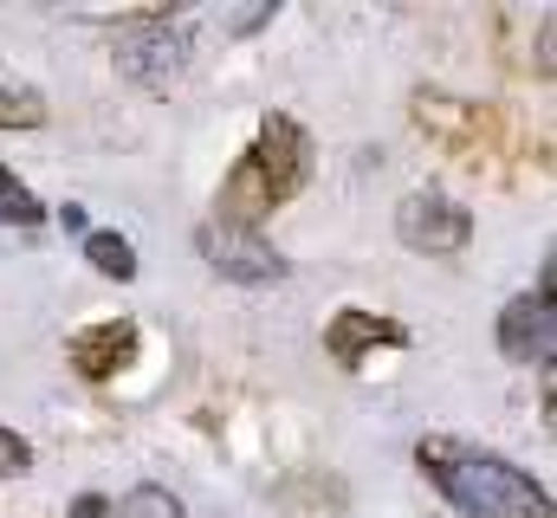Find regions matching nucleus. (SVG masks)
Returning a JSON list of instances; mask_svg holds the SVG:
<instances>
[{
    "label": "nucleus",
    "mask_w": 557,
    "mask_h": 518,
    "mask_svg": "<svg viewBox=\"0 0 557 518\" xmlns=\"http://www.w3.org/2000/svg\"><path fill=\"white\" fill-rule=\"evenodd\" d=\"M416 460L467 518H552V493L499 454H473L460 441H421Z\"/></svg>",
    "instance_id": "nucleus-1"
},
{
    "label": "nucleus",
    "mask_w": 557,
    "mask_h": 518,
    "mask_svg": "<svg viewBox=\"0 0 557 518\" xmlns=\"http://www.w3.org/2000/svg\"><path fill=\"white\" fill-rule=\"evenodd\" d=\"M247 169L267 182V195H273V201H292V195H298V182H305V169H311V143H305V130L273 111V118L260 124V143H253Z\"/></svg>",
    "instance_id": "nucleus-2"
},
{
    "label": "nucleus",
    "mask_w": 557,
    "mask_h": 518,
    "mask_svg": "<svg viewBox=\"0 0 557 518\" xmlns=\"http://www.w3.org/2000/svg\"><path fill=\"white\" fill-rule=\"evenodd\" d=\"M396 234L416 247V254H460L473 240V214L441 201V195H416L396 208Z\"/></svg>",
    "instance_id": "nucleus-3"
},
{
    "label": "nucleus",
    "mask_w": 557,
    "mask_h": 518,
    "mask_svg": "<svg viewBox=\"0 0 557 518\" xmlns=\"http://www.w3.org/2000/svg\"><path fill=\"white\" fill-rule=\"evenodd\" d=\"M117 65L137 78L143 91H169L175 72H182V39H175L162 20H143V26H131V33L117 39Z\"/></svg>",
    "instance_id": "nucleus-4"
},
{
    "label": "nucleus",
    "mask_w": 557,
    "mask_h": 518,
    "mask_svg": "<svg viewBox=\"0 0 557 518\" xmlns=\"http://www.w3.org/2000/svg\"><path fill=\"white\" fill-rule=\"evenodd\" d=\"M201 254L221 279H240V285H267V279H285V259L260 240V234H240V227H208L201 234Z\"/></svg>",
    "instance_id": "nucleus-5"
},
{
    "label": "nucleus",
    "mask_w": 557,
    "mask_h": 518,
    "mask_svg": "<svg viewBox=\"0 0 557 518\" xmlns=\"http://www.w3.org/2000/svg\"><path fill=\"white\" fill-rule=\"evenodd\" d=\"M499 350H506L512 363H552L557 318H552V298H545V292H539V298H512V305L499 311Z\"/></svg>",
    "instance_id": "nucleus-6"
},
{
    "label": "nucleus",
    "mask_w": 557,
    "mask_h": 518,
    "mask_svg": "<svg viewBox=\"0 0 557 518\" xmlns=\"http://www.w3.org/2000/svg\"><path fill=\"white\" fill-rule=\"evenodd\" d=\"M72 363H78V377H91V383H104V377H117L124 363H137V324H91V331H78L72 344Z\"/></svg>",
    "instance_id": "nucleus-7"
},
{
    "label": "nucleus",
    "mask_w": 557,
    "mask_h": 518,
    "mask_svg": "<svg viewBox=\"0 0 557 518\" xmlns=\"http://www.w3.org/2000/svg\"><path fill=\"white\" fill-rule=\"evenodd\" d=\"M376 344H403V324H389V318H376V311H337L331 331H324V350H331V363H344V370H357L363 350H376Z\"/></svg>",
    "instance_id": "nucleus-8"
},
{
    "label": "nucleus",
    "mask_w": 557,
    "mask_h": 518,
    "mask_svg": "<svg viewBox=\"0 0 557 518\" xmlns=\"http://www.w3.org/2000/svg\"><path fill=\"white\" fill-rule=\"evenodd\" d=\"M416 118H421V130H434L447 149H480L486 143V111H473V104H454V98H421L416 104Z\"/></svg>",
    "instance_id": "nucleus-9"
},
{
    "label": "nucleus",
    "mask_w": 557,
    "mask_h": 518,
    "mask_svg": "<svg viewBox=\"0 0 557 518\" xmlns=\"http://www.w3.org/2000/svg\"><path fill=\"white\" fill-rule=\"evenodd\" d=\"M39 124H46V98L13 65H0V130H39Z\"/></svg>",
    "instance_id": "nucleus-10"
},
{
    "label": "nucleus",
    "mask_w": 557,
    "mask_h": 518,
    "mask_svg": "<svg viewBox=\"0 0 557 518\" xmlns=\"http://www.w3.org/2000/svg\"><path fill=\"white\" fill-rule=\"evenodd\" d=\"M85 259H91L104 279H137V254H131L124 234H91V240H85Z\"/></svg>",
    "instance_id": "nucleus-11"
},
{
    "label": "nucleus",
    "mask_w": 557,
    "mask_h": 518,
    "mask_svg": "<svg viewBox=\"0 0 557 518\" xmlns=\"http://www.w3.org/2000/svg\"><path fill=\"white\" fill-rule=\"evenodd\" d=\"M39 214H46V208H39V201H33L20 182H13V169L0 162V221H20V227H33Z\"/></svg>",
    "instance_id": "nucleus-12"
},
{
    "label": "nucleus",
    "mask_w": 557,
    "mask_h": 518,
    "mask_svg": "<svg viewBox=\"0 0 557 518\" xmlns=\"http://www.w3.org/2000/svg\"><path fill=\"white\" fill-rule=\"evenodd\" d=\"M26 467H33V447H26L13 428H0V480H20Z\"/></svg>",
    "instance_id": "nucleus-13"
},
{
    "label": "nucleus",
    "mask_w": 557,
    "mask_h": 518,
    "mask_svg": "<svg viewBox=\"0 0 557 518\" xmlns=\"http://www.w3.org/2000/svg\"><path fill=\"white\" fill-rule=\"evenodd\" d=\"M131 518H182V506L169 499V493H156V486H143V493H131V506H124Z\"/></svg>",
    "instance_id": "nucleus-14"
},
{
    "label": "nucleus",
    "mask_w": 557,
    "mask_h": 518,
    "mask_svg": "<svg viewBox=\"0 0 557 518\" xmlns=\"http://www.w3.org/2000/svg\"><path fill=\"white\" fill-rule=\"evenodd\" d=\"M72 518H117V513H111V499L85 493V499H72Z\"/></svg>",
    "instance_id": "nucleus-15"
}]
</instances>
